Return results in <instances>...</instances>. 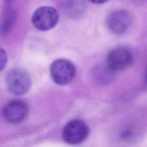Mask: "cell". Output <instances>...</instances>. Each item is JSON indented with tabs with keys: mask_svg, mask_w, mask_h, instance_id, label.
Here are the masks:
<instances>
[{
	"mask_svg": "<svg viewBox=\"0 0 147 147\" xmlns=\"http://www.w3.org/2000/svg\"><path fill=\"white\" fill-rule=\"evenodd\" d=\"M51 77L57 85H67L71 83L76 75V67L71 61L65 59L55 61L51 65Z\"/></svg>",
	"mask_w": 147,
	"mask_h": 147,
	"instance_id": "1",
	"label": "cell"
},
{
	"mask_svg": "<svg viewBox=\"0 0 147 147\" xmlns=\"http://www.w3.org/2000/svg\"><path fill=\"white\" fill-rule=\"evenodd\" d=\"M7 89L14 95H23L30 89L31 80L29 75L22 69H13L5 78Z\"/></svg>",
	"mask_w": 147,
	"mask_h": 147,
	"instance_id": "2",
	"label": "cell"
},
{
	"mask_svg": "<svg viewBox=\"0 0 147 147\" xmlns=\"http://www.w3.org/2000/svg\"><path fill=\"white\" fill-rule=\"evenodd\" d=\"M31 20L33 25L39 30H49L59 22V13L53 7L42 6L34 11Z\"/></svg>",
	"mask_w": 147,
	"mask_h": 147,
	"instance_id": "3",
	"label": "cell"
},
{
	"mask_svg": "<svg viewBox=\"0 0 147 147\" xmlns=\"http://www.w3.org/2000/svg\"><path fill=\"white\" fill-rule=\"evenodd\" d=\"M89 128L81 120H73L65 126L63 131V138L69 144H79L87 138Z\"/></svg>",
	"mask_w": 147,
	"mask_h": 147,
	"instance_id": "4",
	"label": "cell"
},
{
	"mask_svg": "<svg viewBox=\"0 0 147 147\" xmlns=\"http://www.w3.org/2000/svg\"><path fill=\"white\" fill-rule=\"evenodd\" d=\"M133 63V55L128 49L119 47L112 49L107 57V63L115 71H122Z\"/></svg>",
	"mask_w": 147,
	"mask_h": 147,
	"instance_id": "5",
	"label": "cell"
},
{
	"mask_svg": "<svg viewBox=\"0 0 147 147\" xmlns=\"http://www.w3.org/2000/svg\"><path fill=\"white\" fill-rule=\"evenodd\" d=\"M132 23V16L126 10L113 11L107 18L108 28L115 34H122L126 32Z\"/></svg>",
	"mask_w": 147,
	"mask_h": 147,
	"instance_id": "6",
	"label": "cell"
},
{
	"mask_svg": "<svg viewBox=\"0 0 147 147\" xmlns=\"http://www.w3.org/2000/svg\"><path fill=\"white\" fill-rule=\"evenodd\" d=\"M28 108L22 101H11L3 109V116L10 123H19L23 121L27 116Z\"/></svg>",
	"mask_w": 147,
	"mask_h": 147,
	"instance_id": "7",
	"label": "cell"
},
{
	"mask_svg": "<svg viewBox=\"0 0 147 147\" xmlns=\"http://www.w3.org/2000/svg\"><path fill=\"white\" fill-rule=\"evenodd\" d=\"M84 10V0H67L65 2V11L69 16H79Z\"/></svg>",
	"mask_w": 147,
	"mask_h": 147,
	"instance_id": "8",
	"label": "cell"
},
{
	"mask_svg": "<svg viewBox=\"0 0 147 147\" xmlns=\"http://www.w3.org/2000/svg\"><path fill=\"white\" fill-rule=\"evenodd\" d=\"M115 71L112 69L108 65V63H105V65L98 67L96 69V74H95V77L96 79L101 83H109L110 81H112L113 76H114Z\"/></svg>",
	"mask_w": 147,
	"mask_h": 147,
	"instance_id": "9",
	"label": "cell"
},
{
	"mask_svg": "<svg viewBox=\"0 0 147 147\" xmlns=\"http://www.w3.org/2000/svg\"><path fill=\"white\" fill-rule=\"evenodd\" d=\"M7 63V53L3 49L0 47V71L4 69L5 65Z\"/></svg>",
	"mask_w": 147,
	"mask_h": 147,
	"instance_id": "10",
	"label": "cell"
},
{
	"mask_svg": "<svg viewBox=\"0 0 147 147\" xmlns=\"http://www.w3.org/2000/svg\"><path fill=\"white\" fill-rule=\"evenodd\" d=\"M91 2L95 3V4H103V3L107 2L108 0H90Z\"/></svg>",
	"mask_w": 147,
	"mask_h": 147,
	"instance_id": "11",
	"label": "cell"
}]
</instances>
